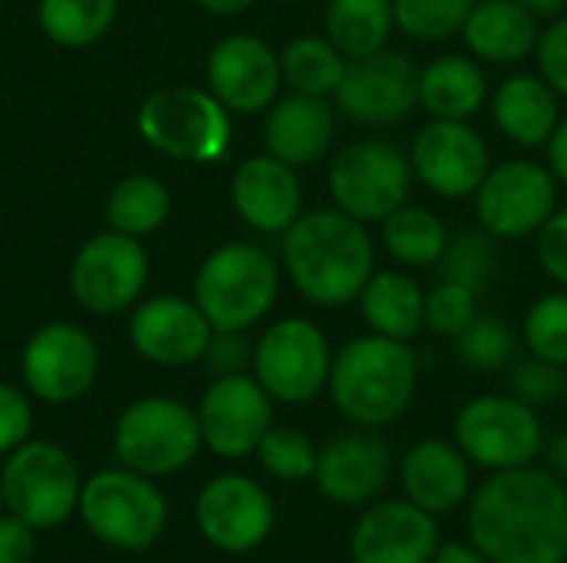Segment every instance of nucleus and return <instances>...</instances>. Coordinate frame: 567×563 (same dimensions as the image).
Segmentation results:
<instances>
[{
  "label": "nucleus",
  "instance_id": "f8f14e48",
  "mask_svg": "<svg viewBox=\"0 0 567 563\" xmlns=\"http://www.w3.org/2000/svg\"><path fill=\"white\" fill-rule=\"evenodd\" d=\"M558 179L548 163L505 159L492 163L488 176L475 189V219L498 242L538 236V229L558 209Z\"/></svg>",
  "mask_w": 567,
  "mask_h": 563
},
{
  "label": "nucleus",
  "instance_id": "5701e85b",
  "mask_svg": "<svg viewBox=\"0 0 567 563\" xmlns=\"http://www.w3.org/2000/svg\"><path fill=\"white\" fill-rule=\"evenodd\" d=\"M229 202L249 229L282 236L306 212L299 169L269 153L246 156L229 179Z\"/></svg>",
  "mask_w": 567,
  "mask_h": 563
},
{
  "label": "nucleus",
  "instance_id": "0eeeda50",
  "mask_svg": "<svg viewBox=\"0 0 567 563\" xmlns=\"http://www.w3.org/2000/svg\"><path fill=\"white\" fill-rule=\"evenodd\" d=\"M326 183L336 209L365 226H379L409 202L415 176L402 146L382 136H365L346 143L332 156Z\"/></svg>",
  "mask_w": 567,
  "mask_h": 563
},
{
  "label": "nucleus",
  "instance_id": "ddd939ff",
  "mask_svg": "<svg viewBox=\"0 0 567 563\" xmlns=\"http://www.w3.org/2000/svg\"><path fill=\"white\" fill-rule=\"evenodd\" d=\"M419 70L402 50H379L346 63L332 93L336 113L359 126H392L419 110Z\"/></svg>",
  "mask_w": 567,
  "mask_h": 563
},
{
  "label": "nucleus",
  "instance_id": "49530a36",
  "mask_svg": "<svg viewBox=\"0 0 567 563\" xmlns=\"http://www.w3.org/2000/svg\"><path fill=\"white\" fill-rule=\"evenodd\" d=\"M37 554V531L13 518L10 511L0 514V563H30Z\"/></svg>",
  "mask_w": 567,
  "mask_h": 563
},
{
  "label": "nucleus",
  "instance_id": "7c9ffc66",
  "mask_svg": "<svg viewBox=\"0 0 567 563\" xmlns=\"http://www.w3.org/2000/svg\"><path fill=\"white\" fill-rule=\"evenodd\" d=\"M379 226H382V249L405 269L439 265V259L445 256V246L452 239L445 219L419 202L399 206Z\"/></svg>",
  "mask_w": 567,
  "mask_h": 563
},
{
  "label": "nucleus",
  "instance_id": "4c0bfd02",
  "mask_svg": "<svg viewBox=\"0 0 567 563\" xmlns=\"http://www.w3.org/2000/svg\"><path fill=\"white\" fill-rule=\"evenodd\" d=\"M256 458L266 475L296 484V481H312L319 448L312 445V438L306 431H299L292 425H272L266 431V438L259 441Z\"/></svg>",
  "mask_w": 567,
  "mask_h": 563
},
{
  "label": "nucleus",
  "instance_id": "72a5a7b5",
  "mask_svg": "<svg viewBox=\"0 0 567 563\" xmlns=\"http://www.w3.org/2000/svg\"><path fill=\"white\" fill-rule=\"evenodd\" d=\"M120 0H40L37 23L60 46H90L116 20Z\"/></svg>",
  "mask_w": 567,
  "mask_h": 563
},
{
  "label": "nucleus",
  "instance_id": "4468645a",
  "mask_svg": "<svg viewBox=\"0 0 567 563\" xmlns=\"http://www.w3.org/2000/svg\"><path fill=\"white\" fill-rule=\"evenodd\" d=\"M150 279V256L136 236L116 229L90 236L70 265V292L93 315H116L140 302Z\"/></svg>",
  "mask_w": 567,
  "mask_h": 563
},
{
  "label": "nucleus",
  "instance_id": "09e8293b",
  "mask_svg": "<svg viewBox=\"0 0 567 563\" xmlns=\"http://www.w3.org/2000/svg\"><path fill=\"white\" fill-rule=\"evenodd\" d=\"M432 563H492L475 544H458V541H449L435 551Z\"/></svg>",
  "mask_w": 567,
  "mask_h": 563
},
{
  "label": "nucleus",
  "instance_id": "6e6552de",
  "mask_svg": "<svg viewBox=\"0 0 567 563\" xmlns=\"http://www.w3.org/2000/svg\"><path fill=\"white\" fill-rule=\"evenodd\" d=\"M203 448V431L196 408L150 395L130 402L113 425V451L123 468L146 478H166L196 461Z\"/></svg>",
  "mask_w": 567,
  "mask_h": 563
},
{
  "label": "nucleus",
  "instance_id": "37998d69",
  "mask_svg": "<svg viewBox=\"0 0 567 563\" xmlns=\"http://www.w3.org/2000/svg\"><path fill=\"white\" fill-rule=\"evenodd\" d=\"M535 256L545 275L567 289V206L555 209V216L538 229L535 236Z\"/></svg>",
  "mask_w": 567,
  "mask_h": 563
},
{
  "label": "nucleus",
  "instance_id": "473e14b6",
  "mask_svg": "<svg viewBox=\"0 0 567 563\" xmlns=\"http://www.w3.org/2000/svg\"><path fill=\"white\" fill-rule=\"evenodd\" d=\"M173 199L163 179L136 173L120 179L106 196V226L123 236H150L169 219Z\"/></svg>",
  "mask_w": 567,
  "mask_h": 563
},
{
  "label": "nucleus",
  "instance_id": "b1692460",
  "mask_svg": "<svg viewBox=\"0 0 567 563\" xmlns=\"http://www.w3.org/2000/svg\"><path fill=\"white\" fill-rule=\"evenodd\" d=\"M336 143V103L329 96L289 93L266 110L262 146L269 156L306 169L329 156Z\"/></svg>",
  "mask_w": 567,
  "mask_h": 563
},
{
  "label": "nucleus",
  "instance_id": "f257e3e1",
  "mask_svg": "<svg viewBox=\"0 0 567 563\" xmlns=\"http://www.w3.org/2000/svg\"><path fill=\"white\" fill-rule=\"evenodd\" d=\"M468 538L492 563H567V488L551 468L492 471L468 498Z\"/></svg>",
  "mask_w": 567,
  "mask_h": 563
},
{
  "label": "nucleus",
  "instance_id": "f03ea898",
  "mask_svg": "<svg viewBox=\"0 0 567 563\" xmlns=\"http://www.w3.org/2000/svg\"><path fill=\"white\" fill-rule=\"evenodd\" d=\"M292 289L319 309H346L375 272V242L365 222L336 206L302 212L279 242Z\"/></svg>",
  "mask_w": 567,
  "mask_h": 563
},
{
  "label": "nucleus",
  "instance_id": "603ef678",
  "mask_svg": "<svg viewBox=\"0 0 567 563\" xmlns=\"http://www.w3.org/2000/svg\"><path fill=\"white\" fill-rule=\"evenodd\" d=\"M515 3H522L525 10H532L538 20H555V17H561L567 7V0H515Z\"/></svg>",
  "mask_w": 567,
  "mask_h": 563
},
{
  "label": "nucleus",
  "instance_id": "a19ab883",
  "mask_svg": "<svg viewBox=\"0 0 567 563\" xmlns=\"http://www.w3.org/2000/svg\"><path fill=\"white\" fill-rule=\"evenodd\" d=\"M508 388L515 398H522L532 408L555 405L561 395H567V368L545 362V358H535V355L525 362H512Z\"/></svg>",
  "mask_w": 567,
  "mask_h": 563
},
{
  "label": "nucleus",
  "instance_id": "aec40b11",
  "mask_svg": "<svg viewBox=\"0 0 567 563\" xmlns=\"http://www.w3.org/2000/svg\"><path fill=\"white\" fill-rule=\"evenodd\" d=\"M442 548L435 514L415 508L409 498L372 501L352 528V563H432Z\"/></svg>",
  "mask_w": 567,
  "mask_h": 563
},
{
  "label": "nucleus",
  "instance_id": "ea45409f",
  "mask_svg": "<svg viewBox=\"0 0 567 563\" xmlns=\"http://www.w3.org/2000/svg\"><path fill=\"white\" fill-rule=\"evenodd\" d=\"M478 292L439 279L429 292H425V329L439 338L455 342L475 319H478Z\"/></svg>",
  "mask_w": 567,
  "mask_h": 563
},
{
  "label": "nucleus",
  "instance_id": "2eb2a0df",
  "mask_svg": "<svg viewBox=\"0 0 567 563\" xmlns=\"http://www.w3.org/2000/svg\"><path fill=\"white\" fill-rule=\"evenodd\" d=\"M20 375L33 398L47 405H70L93 388L100 375V348L86 329L73 322H50L27 338L20 352Z\"/></svg>",
  "mask_w": 567,
  "mask_h": 563
},
{
  "label": "nucleus",
  "instance_id": "dca6fc26",
  "mask_svg": "<svg viewBox=\"0 0 567 563\" xmlns=\"http://www.w3.org/2000/svg\"><path fill=\"white\" fill-rule=\"evenodd\" d=\"M409 163L439 199H472L492 169V149L472 119H429L412 136Z\"/></svg>",
  "mask_w": 567,
  "mask_h": 563
},
{
  "label": "nucleus",
  "instance_id": "423d86ee",
  "mask_svg": "<svg viewBox=\"0 0 567 563\" xmlns=\"http://www.w3.org/2000/svg\"><path fill=\"white\" fill-rule=\"evenodd\" d=\"M140 136L179 163H219L233 146V113L199 86H163L136 113Z\"/></svg>",
  "mask_w": 567,
  "mask_h": 563
},
{
  "label": "nucleus",
  "instance_id": "a18cd8bd",
  "mask_svg": "<svg viewBox=\"0 0 567 563\" xmlns=\"http://www.w3.org/2000/svg\"><path fill=\"white\" fill-rule=\"evenodd\" d=\"M206 358L219 375H236L246 365L252 368V345L246 342V332H213Z\"/></svg>",
  "mask_w": 567,
  "mask_h": 563
},
{
  "label": "nucleus",
  "instance_id": "f3484780",
  "mask_svg": "<svg viewBox=\"0 0 567 563\" xmlns=\"http://www.w3.org/2000/svg\"><path fill=\"white\" fill-rule=\"evenodd\" d=\"M203 448H209L216 458L239 461L256 455L272 421V398L256 382V375L236 372L219 375L196 405Z\"/></svg>",
  "mask_w": 567,
  "mask_h": 563
},
{
  "label": "nucleus",
  "instance_id": "de8ad7c7",
  "mask_svg": "<svg viewBox=\"0 0 567 563\" xmlns=\"http://www.w3.org/2000/svg\"><path fill=\"white\" fill-rule=\"evenodd\" d=\"M545 163L555 173V179L567 186V116H561V123L555 126V133L545 146Z\"/></svg>",
  "mask_w": 567,
  "mask_h": 563
},
{
  "label": "nucleus",
  "instance_id": "9b49d317",
  "mask_svg": "<svg viewBox=\"0 0 567 563\" xmlns=\"http://www.w3.org/2000/svg\"><path fill=\"white\" fill-rule=\"evenodd\" d=\"M329 335L312 319H279L252 345V375L282 405H309L329 388L332 372Z\"/></svg>",
  "mask_w": 567,
  "mask_h": 563
},
{
  "label": "nucleus",
  "instance_id": "9d476101",
  "mask_svg": "<svg viewBox=\"0 0 567 563\" xmlns=\"http://www.w3.org/2000/svg\"><path fill=\"white\" fill-rule=\"evenodd\" d=\"M3 511L27 521L33 531L66 524L80 508V468L66 448L53 441H23L0 468Z\"/></svg>",
  "mask_w": 567,
  "mask_h": 563
},
{
  "label": "nucleus",
  "instance_id": "cd10ccee",
  "mask_svg": "<svg viewBox=\"0 0 567 563\" xmlns=\"http://www.w3.org/2000/svg\"><path fill=\"white\" fill-rule=\"evenodd\" d=\"M488 96L485 63L472 53H445L419 70V106L432 119H475Z\"/></svg>",
  "mask_w": 567,
  "mask_h": 563
},
{
  "label": "nucleus",
  "instance_id": "2f4dec72",
  "mask_svg": "<svg viewBox=\"0 0 567 563\" xmlns=\"http://www.w3.org/2000/svg\"><path fill=\"white\" fill-rule=\"evenodd\" d=\"M346 56L336 50V43L326 33H306L289 40L279 50V66H282V86L292 93H309V96H329L336 93L342 73H346Z\"/></svg>",
  "mask_w": 567,
  "mask_h": 563
},
{
  "label": "nucleus",
  "instance_id": "a211bd4d",
  "mask_svg": "<svg viewBox=\"0 0 567 563\" xmlns=\"http://www.w3.org/2000/svg\"><path fill=\"white\" fill-rule=\"evenodd\" d=\"M196 528L223 554H252L276 528V504L246 475H216L196 494Z\"/></svg>",
  "mask_w": 567,
  "mask_h": 563
},
{
  "label": "nucleus",
  "instance_id": "5fc2aeb1",
  "mask_svg": "<svg viewBox=\"0 0 567 563\" xmlns=\"http://www.w3.org/2000/svg\"><path fill=\"white\" fill-rule=\"evenodd\" d=\"M276 3H296V0H276Z\"/></svg>",
  "mask_w": 567,
  "mask_h": 563
},
{
  "label": "nucleus",
  "instance_id": "58836bf2",
  "mask_svg": "<svg viewBox=\"0 0 567 563\" xmlns=\"http://www.w3.org/2000/svg\"><path fill=\"white\" fill-rule=\"evenodd\" d=\"M522 342L535 358L567 368V289L538 295L522 319Z\"/></svg>",
  "mask_w": 567,
  "mask_h": 563
},
{
  "label": "nucleus",
  "instance_id": "1a4fd4ad",
  "mask_svg": "<svg viewBox=\"0 0 567 563\" xmlns=\"http://www.w3.org/2000/svg\"><path fill=\"white\" fill-rule=\"evenodd\" d=\"M452 441L462 455L492 471H512L535 465L545 455L548 435L538 408L508 395H478L465 402L452 425Z\"/></svg>",
  "mask_w": 567,
  "mask_h": 563
},
{
  "label": "nucleus",
  "instance_id": "864d4df0",
  "mask_svg": "<svg viewBox=\"0 0 567 563\" xmlns=\"http://www.w3.org/2000/svg\"><path fill=\"white\" fill-rule=\"evenodd\" d=\"M0 514H3V488H0Z\"/></svg>",
  "mask_w": 567,
  "mask_h": 563
},
{
  "label": "nucleus",
  "instance_id": "20e7f679",
  "mask_svg": "<svg viewBox=\"0 0 567 563\" xmlns=\"http://www.w3.org/2000/svg\"><path fill=\"white\" fill-rule=\"evenodd\" d=\"M282 289V262L256 242H226L213 249L193 279V302L213 332H249L262 322Z\"/></svg>",
  "mask_w": 567,
  "mask_h": 563
},
{
  "label": "nucleus",
  "instance_id": "79ce46f5",
  "mask_svg": "<svg viewBox=\"0 0 567 563\" xmlns=\"http://www.w3.org/2000/svg\"><path fill=\"white\" fill-rule=\"evenodd\" d=\"M535 63H538V73L555 86V93L567 100V13L548 20V27H542Z\"/></svg>",
  "mask_w": 567,
  "mask_h": 563
},
{
  "label": "nucleus",
  "instance_id": "c756f323",
  "mask_svg": "<svg viewBox=\"0 0 567 563\" xmlns=\"http://www.w3.org/2000/svg\"><path fill=\"white\" fill-rule=\"evenodd\" d=\"M322 30L346 60L379 53L392 43L395 33L392 0H329Z\"/></svg>",
  "mask_w": 567,
  "mask_h": 563
},
{
  "label": "nucleus",
  "instance_id": "c9c22d12",
  "mask_svg": "<svg viewBox=\"0 0 567 563\" xmlns=\"http://www.w3.org/2000/svg\"><path fill=\"white\" fill-rule=\"evenodd\" d=\"M478 0H392L395 30L415 43H442L462 33Z\"/></svg>",
  "mask_w": 567,
  "mask_h": 563
},
{
  "label": "nucleus",
  "instance_id": "39448f33",
  "mask_svg": "<svg viewBox=\"0 0 567 563\" xmlns=\"http://www.w3.org/2000/svg\"><path fill=\"white\" fill-rule=\"evenodd\" d=\"M83 528L113 551L143 554L156 548L166 531L169 508L153 478L130 468H106L83 481L80 508Z\"/></svg>",
  "mask_w": 567,
  "mask_h": 563
},
{
  "label": "nucleus",
  "instance_id": "393cba45",
  "mask_svg": "<svg viewBox=\"0 0 567 563\" xmlns=\"http://www.w3.org/2000/svg\"><path fill=\"white\" fill-rule=\"evenodd\" d=\"M399 481L405 498L442 518L468 504L472 498V461L462 455L455 441L442 438H425L412 445L399 465Z\"/></svg>",
  "mask_w": 567,
  "mask_h": 563
},
{
  "label": "nucleus",
  "instance_id": "bb28decb",
  "mask_svg": "<svg viewBox=\"0 0 567 563\" xmlns=\"http://www.w3.org/2000/svg\"><path fill=\"white\" fill-rule=\"evenodd\" d=\"M465 50L485 66H515L535 56L542 20L515 0H478L462 27Z\"/></svg>",
  "mask_w": 567,
  "mask_h": 563
},
{
  "label": "nucleus",
  "instance_id": "412c9836",
  "mask_svg": "<svg viewBox=\"0 0 567 563\" xmlns=\"http://www.w3.org/2000/svg\"><path fill=\"white\" fill-rule=\"evenodd\" d=\"M392 468L389 445L372 435V428H355L329 438L319 448L312 481L326 501L339 508H362L385 491Z\"/></svg>",
  "mask_w": 567,
  "mask_h": 563
},
{
  "label": "nucleus",
  "instance_id": "6ab92c4d",
  "mask_svg": "<svg viewBox=\"0 0 567 563\" xmlns=\"http://www.w3.org/2000/svg\"><path fill=\"white\" fill-rule=\"evenodd\" d=\"M206 90L236 116L266 113L282 90L279 53L256 33H229L206 56Z\"/></svg>",
  "mask_w": 567,
  "mask_h": 563
},
{
  "label": "nucleus",
  "instance_id": "c85d7f7f",
  "mask_svg": "<svg viewBox=\"0 0 567 563\" xmlns=\"http://www.w3.org/2000/svg\"><path fill=\"white\" fill-rule=\"evenodd\" d=\"M355 305L375 335L412 342L425 329V289L402 269H375Z\"/></svg>",
  "mask_w": 567,
  "mask_h": 563
},
{
  "label": "nucleus",
  "instance_id": "4be33fe9",
  "mask_svg": "<svg viewBox=\"0 0 567 563\" xmlns=\"http://www.w3.org/2000/svg\"><path fill=\"white\" fill-rule=\"evenodd\" d=\"M213 325L193 299L153 295L130 315V345L159 368H183L206 358Z\"/></svg>",
  "mask_w": 567,
  "mask_h": 563
},
{
  "label": "nucleus",
  "instance_id": "8fccbe9b",
  "mask_svg": "<svg viewBox=\"0 0 567 563\" xmlns=\"http://www.w3.org/2000/svg\"><path fill=\"white\" fill-rule=\"evenodd\" d=\"M545 455H548V465H551V471L567 481V428L565 431H558L555 438H548V445H545Z\"/></svg>",
  "mask_w": 567,
  "mask_h": 563
},
{
  "label": "nucleus",
  "instance_id": "c03bdc74",
  "mask_svg": "<svg viewBox=\"0 0 567 563\" xmlns=\"http://www.w3.org/2000/svg\"><path fill=\"white\" fill-rule=\"evenodd\" d=\"M33 408L17 385L0 382V455H10L30 438Z\"/></svg>",
  "mask_w": 567,
  "mask_h": 563
},
{
  "label": "nucleus",
  "instance_id": "e433bc0d",
  "mask_svg": "<svg viewBox=\"0 0 567 563\" xmlns=\"http://www.w3.org/2000/svg\"><path fill=\"white\" fill-rule=\"evenodd\" d=\"M452 345L458 362L468 365L472 372H502L515 362V348H518L508 322L488 312H478V319Z\"/></svg>",
  "mask_w": 567,
  "mask_h": 563
},
{
  "label": "nucleus",
  "instance_id": "7ed1b4c3",
  "mask_svg": "<svg viewBox=\"0 0 567 563\" xmlns=\"http://www.w3.org/2000/svg\"><path fill=\"white\" fill-rule=\"evenodd\" d=\"M419 388V358L412 342L375 332L349 338L329 372V398L355 428H385L399 421Z\"/></svg>",
  "mask_w": 567,
  "mask_h": 563
},
{
  "label": "nucleus",
  "instance_id": "3c124183",
  "mask_svg": "<svg viewBox=\"0 0 567 563\" xmlns=\"http://www.w3.org/2000/svg\"><path fill=\"white\" fill-rule=\"evenodd\" d=\"M206 13H216V17H239L246 10L256 7V0H196Z\"/></svg>",
  "mask_w": 567,
  "mask_h": 563
},
{
  "label": "nucleus",
  "instance_id": "a878e982",
  "mask_svg": "<svg viewBox=\"0 0 567 563\" xmlns=\"http://www.w3.org/2000/svg\"><path fill=\"white\" fill-rule=\"evenodd\" d=\"M495 129L522 146V149H545L555 126L561 123V96L542 73H512L505 76L488 96Z\"/></svg>",
  "mask_w": 567,
  "mask_h": 563
},
{
  "label": "nucleus",
  "instance_id": "f704fd0d",
  "mask_svg": "<svg viewBox=\"0 0 567 563\" xmlns=\"http://www.w3.org/2000/svg\"><path fill=\"white\" fill-rule=\"evenodd\" d=\"M498 239L492 232H485L482 226L475 229H458L452 232L449 246H445V256L439 259V279H449V282H458L472 292H485L495 275H498Z\"/></svg>",
  "mask_w": 567,
  "mask_h": 563
}]
</instances>
